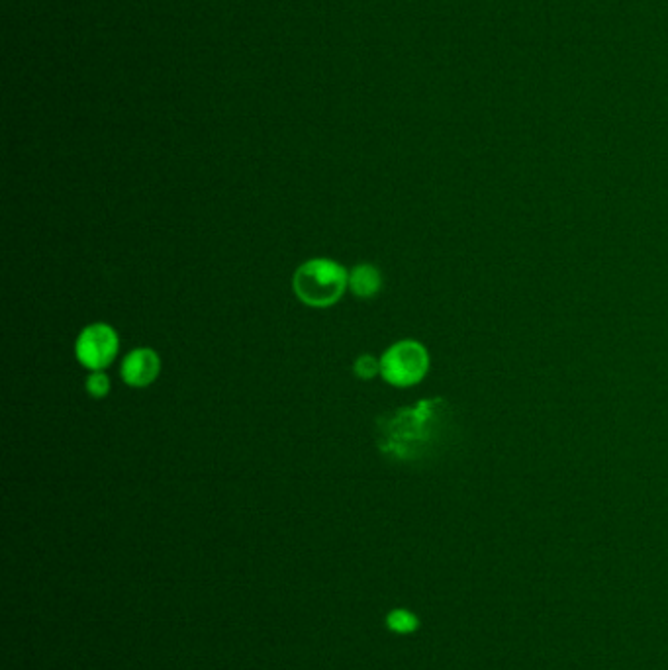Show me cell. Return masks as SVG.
<instances>
[{
  "mask_svg": "<svg viewBox=\"0 0 668 670\" xmlns=\"http://www.w3.org/2000/svg\"><path fill=\"white\" fill-rule=\"evenodd\" d=\"M443 402L428 400L414 408L398 410L382 416L377 422V443L384 455L398 461H414L424 457L433 439L439 435L443 420Z\"/></svg>",
  "mask_w": 668,
  "mask_h": 670,
  "instance_id": "6da1fadb",
  "label": "cell"
},
{
  "mask_svg": "<svg viewBox=\"0 0 668 670\" xmlns=\"http://www.w3.org/2000/svg\"><path fill=\"white\" fill-rule=\"evenodd\" d=\"M292 288L302 304L310 308H330L349 288V273L334 259H310L296 269Z\"/></svg>",
  "mask_w": 668,
  "mask_h": 670,
  "instance_id": "7a4b0ae2",
  "label": "cell"
},
{
  "mask_svg": "<svg viewBox=\"0 0 668 670\" xmlns=\"http://www.w3.org/2000/svg\"><path fill=\"white\" fill-rule=\"evenodd\" d=\"M428 369H430L428 349L414 339L398 341L382 353V379L392 386L398 388L414 386L428 375Z\"/></svg>",
  "mask_w": 668,
  "mask_h": 670,
  "instance_id": "3957f363",
  "label": "cell"
},
{
  "mask_svg": "<svg viewBox=\"0 0 668 670\" xmlns=\"http://www.w3.org/2000/svg\"><path fill=\"white\" fill-rule=\"evenodd\" d=\"M120 349V337L108 324L87 326L75 343V355L83 367L89 371H104L112 365Z\"/></svg>",
  "mask_w": 668,
  "mask_h": 670,
  "instance_id": "277c9868",
  "label": "cell"
},
{
  "mask_svg": "<svg viewBox=\"0 0 668 670\" xmlns=\"http://www.w3.org/2000/svg\"><path fill=\"white\" fill-rule=\"evenodd\" d=\"M161 373V359L151 347L132 349L120 369L124 383L132 388H145L159 377Z\"/></svg>",
  "mask_w": 668,
  "mask_h": 670,
  "instance_id": "5b68a950",
  "label": "cell"
},
{
  "mask_svg": "<svg viewBox=\"0 0 668 670\" xmlns=\"http://www.w3.org/2000/svg\"><path fill=\"white\" fill-rule=\"evenodd\" d=\"M382 275L375 265L363 263L349 271V290L359 298H373L381 292Z\"/></svg>",
  "mask_w": 668,
  "mask_h": 670,
  "instance_id": "8992f818",
  "label": "cell"
},
{
  "mask_svg": "<svg viewBox=\"0 0 668 670\" xmlns=\"http://www.w3.org/2000/svg\"><path fill=\"white\" fill-rule=\"evenodd\" d=\"M353 371L359 379L371 381L381 373V359H377L373 355H361V357H357V361L353 365Z\"/></svg>",
  "mask_w": 668,
  "mask_h": 670,
  "instance_id": "52a82bcc",
  "label": "cell"
},
{
  "mask_svg": "<svg viewBox=\"0 0 668 670\" xmlns=\"http://www.w3.org/2000/svg\"><path fill=\"white\" fill-rule=\"evenodd\" d=\"M388 627L396 633H412L418 629V618L406 610H396L388 616Z\"/></svg>",
  "mask_w": 668,
  "mask_h": 670,
  "instance_id": "ba28073f",
  "label": "cell"
},
{
  "mask_svg": "<svg viewBox=\"0 0 668 670\" xmlns=\"http://www.w3.org/2000/svg\"><path fill=\"white\" fill-rule=\"evenodd\" d=\"M87 392L93 396V398H106L108 392H110V379L104 375V371H95L89 375L87 379Z\"/></svg>",
  "mask_w": 668,
  "mask_h": 670,
  "instance_id": "9c48e42d",
  "label": "cell"
}]
</instances>
